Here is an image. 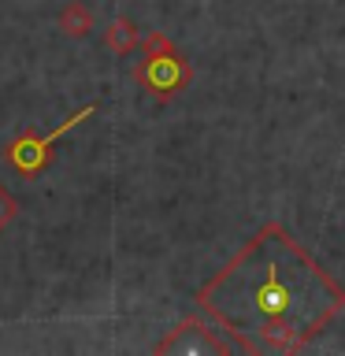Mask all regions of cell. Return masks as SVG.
Listing matches in <instances>:
<instances>
[{
    "mask_svg": "<svg viewBox=\"0 0 345 356\" xmlns=\"http://www.w3.org/2000/svg\"><path fill=\"white\" fill-rule=\"evenodd\" d=\"M230 353L234 345L219 338V330H211L204 319H186L156 345V353Z\"/></svg>",
    "mask_w": 345,
    "mask_h": 356,
    "instance_id": "4",
    "label": "cell"
},
{
    "mask_svg": "<svg viewBox=\"0 0 345 356\" xmlns=\"http://www.w3.org/2000/svg\"><path fill=\"white\" fill-rule=\"evenodd\" d=\"M15 216H19V200L11 197L8 186H0V230H8L15 222Z\"/></svg>",
    "mask_w": 345,
    "mask_h": 356,
    "instance_id": "7",
    "label": "cell"
},
{
    "mask_svg": "<svg viewBox=\"0 0 345 356\" xmlns=\"http://www.w3.org/2000/svg\"><path fill=\"white\" fill-rule=\"evenodd\" d=\"M97 111V104H86V108H78L71 119L67 122H60V127L56 130H49V134H41V138H33V134H22V138H15L4 149V156H8V163L15 167L19 175H41L45 167H49V156H52V149H56V141L60 138H67V134H71L78 122H86L89 115H93Z\"/></svg>",
    "mask_w": 345,
    "mask_h": 356,
    "instance_id": "3",
    "label": "cell"
},
{
    "mask_svg": "<svg viewBox=\"0 0 345 356\" xmlns=\"http://www.w3.org/2000/svg\"><path fill=\"white\" fill-rule=\"evenodd\" d=\"M104 44H108L115 56H122V52L138 49V44H141V33H138V26H134L130 19H115V22H108V30H104Z\"/></svg>",
    "mask_w": 345,
    "mask_h": 356,
    "instance_id": "6",
    "label": "cell"
},
{
    "mask_svg": "<svg viewBox=\"0 0 345 356\" xmlns=\"http://www.w3.org/2000/svg\"><path fill=\"white\" fill-rule=\"evenodd\" d=\"M141 63L134 67V82H138L145 93H152L156 100H167L175 93H182V89L193 82V67L182 52H175V44L163 38V33H141Z\"/></svg>",
    "mask_w": 345,
    "mask_h": 356,
    "instance_id": "2",
    "label": "cell"
},
{
    "mask_svg": "<svg viewBox=\"0 0 345 356\" xmlns=\"http://www.w3.org/2000/svg\"><path fill=\"white\" fill-rule=\"evenodd\" d=\"M197 308L241 353H297L345 308V289L282 227H264L197 289Z\"/></svg>",
    "mask_w": 345,
    "mask_h": 356,
    "instance_id": "1",
    "label": "cell"
},
{
    "mask_svg": "<svg viewBox=\"0 0 345 356\" xmlns=\"http://www.w3.org/2000/svg\"><path fill=\"white\" fill-rule=\"evenodd\" d=\"M56 26H60L63 38L78 41V38H86V33L93 30V11H89L82 0H71V4H63V11L56 15Z\"/></svg>",
    "mask_w": 345,
    "mask_h": 356,
    "instance_id": "5",
    "label": "cell"
}]
</instances>
